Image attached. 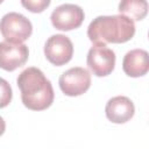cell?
Instances as JSON below:
<instances>
[{
	"mask_svg": "<svg viewBox=\"0 0 149 149\" xmlns=\"http://www.w3.org/2000/svg\"><path fill=\"white\" fill-rule=\"evenodd\" d=\"M12 97H13V92L9 83L0 77V108L8 106L9 102L12 101Z\"/></svg>",
	"mask_w": 149,
	"mask_h": 149,
	"instance_id": "cell-13",
	"label": "cell"
},
{
	"mask_svg": "<svg viewBox=\"0 0 149 149\" xmlns=\"http://www.w3.org/2000/svg\"><path fill=\"white\" fill-rule=\"evenodd\" d=\"M91 86L90 72L80 66L71 68L59 77V87L65 95L77 97L84 94Z\"/></svg>",
	"mask_w": 149,
	"mask_h": 149,
	"instance_id": "cell-4",
	"label": "cell"
},
{
	"mask_svg": "<svg viewBox=\"0 0 149 149\" xmlns=\"http://www.w3.org/2000/svg\"><path fill=\"white\" fill-rule=\"evenodd\" d=\"M135 112L133 101L123 95H118L108 100L105 107L107 119L113 123H125L129 121Z\"/></svg>",
	"mask_w": 149,
	"mask_h": 149,
	"instance_id": "cell-9",
	"label": "cell"
},
{
	"mask_svg": "<svg viewBox=\"0 0 149 149\" xmlns=\"http://www.w3.org/2000/svg\"><path fill=\"white\" fill-rule=\"evenodd\" d=\"M2 1H3V0H0V3H1V2H2Z\"/></svg>",
	"mask_w": 149,
	"mask_h": 149,
	"instance_id": "cell-15",
	"label": "cell"
},
{
	"mask_svg": "<svg viewBox=\"0 0 149 149\" xmlns=\"http://www.w3.org/2000/svg\"><path fill=\"white\" fill-rule=\"evenodd\" d=\"M86 63L94 76L106 77L114 70L115 54L106 45L94 44V47H92L87 52Z\"/></svg>",
	"mask_w": 149,
	"mask_h": 149,
	"instance_id": "cell-6",
	"label": "cell"
},
{
	"mask_svg": "<svg viewBox=\"0 0 149 149\" xmlns=\"http://www.w3.org/2000/svg\"><path fill=\"white\" fill-rule=\"evenodd\" d=\"M84 17L85 14L81 7L73 3H64L54 9L50 20L56 29L69 31L79 28L84 21Z\"/></svg>",
	"mask_w": 149,
	"mask_h": 149,
	"instance_id": "cell-7",
	"label": "cell"
},
{
	"mask_svg": "<svg viewBox=\"0 0 149 149\" xmlns=\"http://www.w3.org/2000/svg\"><path fill=\"white\" fill-rule=\"evenodd\" d=\"M16 84L21 91V100L28 109L43 111L54 102L52 85L40 69L34 66L24 69L19 74Z\"/></svg>",
	"mask_w": 149,
	"mask_h": 149,
	"instance_id": "cell-1",
	"label": "cell"
},
{
	"mask_svg": "<svg viewBox=\"0 0 149 149\" xmlns=\"http://www.w3.org/2000/svg\"><path fill=\"white\" fill-rule=\"evenodd\" d=\"M29 50L23 43L0 42V68L6 71H14L26 64Z\"/></svg>",
	"mask_w": 149,
	"mask_h": 149,
	"instance_id": "cell-8",
	"label": "cell"
},
{
	"mask_svg": "<svg viewBox=\"0 0 149 149\" xmlns=\"http://www.w3.org/2000/svg\"><path fill=\"white\" fill-rule=\"evenodd\" d=\"M44 55L52 65L62 66L71 61L73 56V44L65 35H52L45 42Z\"/></svg>",
	"mask_w": 149,
	"mask_h": 149,
	"instance_id": "cell-5",
	"label": "cell"
},
{
	"mask_svg": "<svg viewBox=\"0 0 149 149\" xmlns=\"http://www.w3.org/2000/svg\"><path fill=\"white\" fill-rule=\"evenodd\" d=\"M51 0H21V5L31 13H42L45 10Z\"/></svg>",
	"mask_w": 149,
	"mask_h": 149,
	"instance_id": "cell-12",
	"label": "cell"
},
{
	"mask_svg": "<svg viewBox=\"0 0 149 149\" xmlns=\"http://www.w3.org/2000/svg\"><path fill=\"white\" fill-rule=\"evenodd\" d=\"M135 24L126 15H101L95 17L87 27V36L94 44L125 43L133 38Z\"/></svg>",
	"mask_w": 149,
	"mask_h": 149,
	"instance_id": "cell-2",
	"label": "cell"
},
{
	"mask_svg": "<svg viewBox=\"0 0 149 149\" xmlns=\"http://www.w3.org/2000/svg\"><path fill=\"white\" fill-rule=\"evenodd\" d=\"M123 72L133 78L144 76L149 70L148 52L143 49H134L128 51L122 61Z\"/></svg>",
	"mask_w": 149,
	"mask_h": 149,
	"instance_id": "cell-10",
	"label": "cell"
},
{
	"mask_svg": "<svg viewBox=\"0 0 149 149\" xmlns=\"http://www.w3.org/2000/svg\"><path fill=\"white\" fill-rule=\"evenodd\" d=\"M0 31L6 41L12 43H23L30 37L33 26L24 15L10 12L5 14L0 20Z\"/></svg>",
	"mask_w": 149,
	"mask_h": 149,
	"instance_id": "cell-3",
	"label": "cell"
},
{
	"mask_svg": "<svg viewBox=\"0 0 149 149\" xmlns=\"http://www.w3.org/2000/svg\"><path fill=\"white\" fill-rule=\"evenodd\" d=\"M119 12L133 21H141L148 13V2L147 0H121Z\"/></svg>",
	"mask_w": 149,
	"mask_h": 149,
	"instance_id": "cell-11",
	"label": "cell"
},
{
	"mask_svg": "<svg viewBox=\"0 0 149 149\" xmlns=\"http://www.w3.org/2000/svg\"><path fill=\"white\" fill-rule=\"evenodd\" d=\"M5 130H6V122H5L3 118L0 116V136L5 133Z\"/></svg>",
	"mask_w": 149,
	"mask_h": 149,
	"instance_id": "cell-14",
	"label": "cell"
}]
</instances>
